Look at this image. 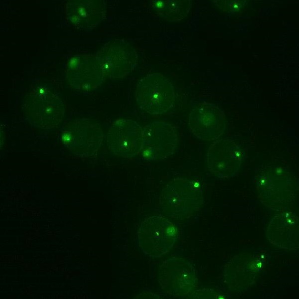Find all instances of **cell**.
<instances>
[{"label":"cell","instance_id":"8","mask_svg":"<svg viewBox=\"0 0 299 299\" xmlns=\"http://www.w3.org/2000/svg\"><path fill=\"white\" fill-rule=\"evenodd\" d=\"M243 158L241 149L234 141L219 140L211 145L207 151V168L216 177L231 178L238 174Z\"/></svg>","mask_w":299,"mask_h":299},{"label":"cell","instance_id":"12","mask_svg":"<svg viewBox=\"0 0 299 299\" xmlns=\"http://www.w3.org/2000/svg\"><path fill=\"white\" fill-rule=\"evenodd\" d=\"M66 15L75 26L91 29L99 24L106 14L104 2L100 0H74L67 2Z\"/></svg>","mask_w":299,"mask_h":299},{"label":"cell","instance_id":"4","mask_svg":"<svg viewBox=\"0 0 299 299\" xmlns=\"http://www.w3.org/2000/svg\"><path fill=\"white\" fill-rule=\"evenodd\" d=\"M177 143V131L172 124L161 121L150 123L143 128L141 157L148 162L165 159L174 153Z\"/></svg>","mask_w":299,"mask_h":299},{"label":"cell","instance_id":"7","mask_svg":"<svg viewBox=\"0 0 299 299\" xmlns=\"http://www.w3.org/2000/svg\"><path fill=\"white\" fill-rule=\"evenodd\" d=\"M143 128L136 121L119 119L111 125L107 133L108 149L114 154L131 158L139 154L142 147Z\"/></svg>","mask_w":299,"mask_h":299},{"label":"cell","instance_id":"11","mask_svg":"<svg viewBox=\"0 0 299 299\" xmlns=\"http://www.w3.org/2000/svg\"><path fill=\"white\" fill-rule=\"evenodd\" d=\"M197 183L184 178H177L167 183L160 196V204L164 213L177 218L180 213L200 197Z\"/></svg>","mask_w":299,"mask_h":299},{"label":"cell","instance_id":"6","mask_svg":"<svg viewBox=\"0 0 299 299\" xmlns=\"http://www.w3.org/2000/svg\"><path fill=\"white\" fill-rule=\"evenodd\" d=\"M96 57L103 68L104 75L111 79H121L129 75L138 63L137 52L130 42L113 40L104 45Z\"/></svg>","mask_w":299,"mask_h":299},{"label":"cell","instance_id":"2","mask_svg":"<svg viewBox=\"0 0 299 299\" xmlns=\"http://www.w3.org/2000/svg\"><path fill=\"white\" fill-rule=\"evenodd\" d=\"M104 139L101 125L89 118H78L66 123L61 134L62 143L73 154L82 157L97 153Z\"/></svg>","mask_w":299,"mask_h":299},{"label":"cell","instance_id":"10","mask_svg":"<svg viewBox=\"0 0 299 299\" xmlns=\"http://www.w3.org/2000/svg\"><path fill=\"white\" fill-rule=\"evenodd\" d=\"M104 76L102 65L96 56H74L67 64V82L73 89L79 91L95 90L102 83Z\"/></svg>","mask_w":299,"mask_h":299},{"label":"cell","instance_id":"3","mask_svg":"<svg viewBox=\"0 0 299 299\" xmlns=\"http://www.w3.org/2000/svg\"><path fill=\"white\" fill-rule=\"evenodd\" d=\"M135 98L141 109L151 115L166 113L174 106L175 94L173 84L160 73L149 74L137 84Z\"/></svg>","mask_w":299,"mask_h":299},{"label":"cell","instance_id":"5","mask_svg":"<svg viewBox=\"0 0 299 299\" xmlns=\"http://www.w3.org/2000/svg\"><path fill=\"white\" fill-rule=\"evenodd\" d=\"M177 236V229L171 222L162 217H151L139 229V246L146 254L159 257L171 249Z\"/></svg>","mask_w":299,"mask_h":299},{"label":"cell","instance_id":"13","mask_svg":"<svg viewBox=\"0 0 299 299\" xmlns=\"http://www.w3.org/2000/svg\"><path fill=\"white\" fill-rule=\"evenodd\" d=\"M191 5L190 1L187 0H154L149 3L150 10L154 16L170 22L184 18Z\"/></svg>","mask_w":299,"mask_h":299},{"label":"cell","instance_id":"1","mask_svg":"<svg viewBox=\"0 0 299 299\" xmlns=\"http://www.w3.org/2000/svg\"><path fill=\"white\" fill-rule=\"evenodd\" d=\"M24 115L34 126L43 130L58 127L63 122L65 107L60 93L50 83L39 82L24 96Z\"/></svg>","mask_w":299,"mask_h":299},{"label":"cell","instance_id":"9","mask_svg":"<svg viewBox=\"0 0 299 299\" xmlns=\"http://www.w3.org/2000/svg\"><path fill=\"white\" fill-rule=\"evenodd\" d=\"M188 126L196 138L213 141L219 138L226 128V117L217 106L208 103H200L191 111Z\"/></svg>","mask_w":299,"mask_h":299}]
</instances>
